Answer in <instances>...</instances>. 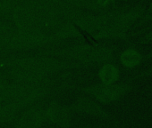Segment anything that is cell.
I'll return each instance as SVG.
<instances>
[{
	"mask_svg": "<svg viewBox=\"0 0 152 128\" xmlns=\"http://www.w3.org/2000/svg\"><path fill=\"white\" fill-rule=\"evenodd\" d=\"M120 60L124 66L127 68H133L140 64L141 60V55L136 50L127 49L121 53Z\"/></svg>",
	"mask_w": 152,
	"mask_h": 128,
	"instance_id": "16",
	"label": "cell"
},
{
	"mask_svg": "<svg viewBox=\"0 0 152 128\" xmlns=\"http://www.w3.org/2000/svg\"><path fill=\"white\" fill-rule=\"evenodd\" d=\"M13 7L12 0H0V14H7L12 11Z\"/></svg>",
	"mask_w": 152,
	"mask_h": 128,
	"instance_id": "18",
	"label": "cell"
},
{
	"mask_svg": "<svg viewBox=\"0 0 152 128\" xmlns=\"http://www.w3.org/2000/svg\"><path fill=\"white\" fill-rule=\"evenodd\" d=\"M98 2V4L99 5V6H107L110 3L111 0H96Z\"/></svg>",
	"mask_w": 152,
	"mask_h": 128,
	"instance_id": "20",
	"label": "cell"
},
{
	"mask_svg": "<svg viewBox=\"0 0 152 128\" xmlns=\"http://www.w3.org/2000/svg\"><path fill=\"white\" fill-rule=\"evenodd\" d=\"M9 84L7 78L4 76L0 74V95L3 93V91L6 89V87L7 86V85Z\"/></svg>",
	"mask_w": 152,
	"mask_h": 128,
	"instance_id": "19",
	"label": "cell"
},
{
	"mask_svg": "<svg viewBox=\"0 0 152 128\" xmlns=\"http://www.w3.org/2000/svg\"><path fill=\"white\" fill-rule=\"evenodd\" d=\"M12 18L17 30L37 28V14L28 6L20 4L12 9Z\"/></svg>",
	"mask_w": 152,
	"mask_h": 128,
	"instance_id": "10",
	"label": "cell"
},
{
	"mask_svg": "<svg viewBox=\"0 0 152 128\" xmlns=\"http://www.w3.org/2000/svg\"><path fill=\"white\" fill-rule=\"evenodd\" d=\"M74 24L83 30L95 35L101 32L108 26L107 22L104 17L95 16L84 13L74 22Z\"/></svg>",
	"mask_w": 152,
	"mask_h": 128,
	"instance_id": "12",
	"label": "cell"
},
{
	"mask_svg": "<svg viewBox=\"0 0 152 128\" xmlns=\"http://www.w3.org/2000/svg\"><path fill=\"white\" fill-rule=\"evenodd\" d=\"M94 46L89 45H75L72 46L56 49V50H48L42 52L41 54L45 56H55L64 59L65 60L74 61L79 63H88V57L91 51Z\"/></svg>",
	"mask_w": 152,
	"mask_h": 128,
	"instance_id": "8",
	"label": "cell"
},
{
	"mask_svg": "<svg viewBox=\"0 0 152 128\" xmlns=\"http://www.w3.org/2000/svg\"><path fill=\"white\" fill-rule=\"evenodd\" d=\"M55 41L52 35L47 34L38 28H35L17 30L7 48L15 51H27L41 47Z\"/></svg>",
	"mask_w": 152,
	"mask_h": 128,
	"instance_id": "3",
	"label": "cell"
},
{
	"mask_svg": "<svg viewBox=\"0 0 152 128\" xmlns=\"http://www.w3.org/2000/svg\"><path fill=\"white\" fill-rule=\"evenodd\" d=\"M0 66L7 69L21 68L52 75L63 70L81 67V63L59 60L51 56H21L5 59L0 61Z\"/></svg>",
	"mask_w": 152,
	"mask_h": 128,
	"instance_id": "2",
	"label": "cell"
},
{
	"mask_svg": "<svg viewBox=\"0 0 152 128\" xmlns=\"http://www.w3.org/2000/svg\"><path fill=\"white\" fill-rule=\"evenodd\" d=\"M45 117L46 121L59 128L72 126V111L68 106L63 105L56 100H52L45 107Z\"/></svg>",
	"mask_w": 152,
	"mask_h": 128,
	"instance_id": "7",
	"label": "cell"
},
{
	"mask_svg": "<svg viewBox=\"0 0 152 128\" xmlns=\"http://www.w3.org/2000/svg\"><path fill=\"white\" fill-rule=\"evenodd\" d=\"M12 83L23 85H55L56 80L49 78V75L21 68L8 69L4 75Z\"/></svg>",
	"mask_w": 152,
	"mask_h": 128,
	"instance_id": "6",
	"label": "cell"
},
{
	"mask_svg": "<svg viewBox=\"0 0 152 128\" xmlns=\"http://www.w3.org/2000/svg\"><path fill=\"white\" fill-rule=\"evenodd\" d=\"M53 86L9 83L0 95V102L20 112L50 94Z\"/></svg>",
	"mask_w": 152,
	"mask_h": 128,
	"instance_id": "1",
	"label": "cell"
},
{
	"mask_svg": "<svg viewBox=\"0 0 152 128\" xmlns=\"http://www.w3.org/2000/svg\"><path fill=\"white\" fill-rule=\"evenodd\" d=\"M114 59V51L106 46H94L88 57V63H107Z\"/></svg>",
	"mask_w": 152,
	"mask_h": 128,
	"instance_id": "13",
	"label": "cell"
},
{
	"mask_svg": "<svg viewBox=\"0 0 152 128\" xmlns=\"http://www.w3.org/2000/svg\"><path fill=\"white\" fill-rule=\"evenodd\" d=\"M68 108L72 112L74 113L91 116L108 122L117 123L116 119L109 112H107L98 101L92 100L86 95L78 96L72 103L68 105Z\"/></svg>",
	"mask_w": 152,
	"mask_h": 128,
	"instance_id": "5",
	"label": "cell"
},
{
	"mask_svg": "<svg viewBox=\"0 0 152 128\" xmlns=\"http://www.w3.org/2000/svg\"><path fill=\"white\" fill-rule=\"evenodd\" d=\"M119 70L116 66L110 63L104 64L99 71V78L101 84L104 85H113L119 78Z\"/></svg>",
	"mask_w": 152,
	"mask_h": 128,
	"instance_id": "15",
	"label": "cell"
},
{
	"mask_svg": "<svg viewBox=\"0 0 152 128\" xmlns=\"http://www.w3.org/2000/svg\"><path fill=\"white\" fill-rule=\"evenodd\" d=\"M0 128H2V127H1V126H0Z\"/></svg>",
	"mask_w": 152,
	"mask_h": 128,
	"instance_id": "21",
	"label": "cell"
},
{
	"mask_svg": "<svg viewBox=\"0 0 152 128\" xmlns=\"http://www.w3.org/2000/svg\"><path fill=\"white\" fill-rule=\"evenodd\" d=\"M37 14V28L48 34V32H55L56 29L63 23L61 17L55 9H43Z\"/></svg>",
	"mask_w": 152,
	"mask_h": 128,
	"instance_id": "11",
	"label": "cell"
},
{
	"mask_svg": "<svg viewBox=\"0 0 152 128\" xmlns=\"http://www.w3.org/2000/svg\"><path fill=\"white\" fill-rule=\"evenodd\" d=\"M132 86L128 84L120 85H104L99 84L84 87H77V90L85 95L95 99L100 103L109 104L119 101L124 95L129 93Z\"/></svg>",
	"mask_w": 152,
	"mask_h": 128,
	"instance_id": "4",
	"label": "cell"
},
{
	"mask_svg": "<svg viewBox=\"0 0 152 128\" xmlns=\"http://www.w3.org/2000/svg\"><path fill=\"white\" fill-rule=\"evenodd\" d=\"M55 40H63L72 37H81L82 34L72 23L63 22L52 34Z\"/></svg>",
	"mask_w": 152,
	"mask_h": 128,
	"instance_id": "14",
	"label": "cell"
},
{
	"mask_svg": "<svg viewBox=\"0 0 152 128\" xmlns=\"http://www.w3.org/2000/svg\"><path fill=\"white\" fill-rule=\"evenodd\" d=\"M46 122L43 102H37L24 109L14 128H41Z\"/></svg>",
	"mask_w": 152,
	"mask_h": 128,
	"instance_id": "9",
	"label": "cell"
},
{
	"mask_svg": "<svg viewBox=\"0 0 152 128\" xmlns=\"http://www.w3.org/2000/svg\"><path fill=\"white\" fill-rule=\"evenodd\" d=\"M16 110L0 102V126L7 125L15 120L18 116Z\"/></svg>",
	"mask_w": 152,
	"mask_h": 128,
	"instance_id": "17",
	"label": "cell"
}]
</instances>
